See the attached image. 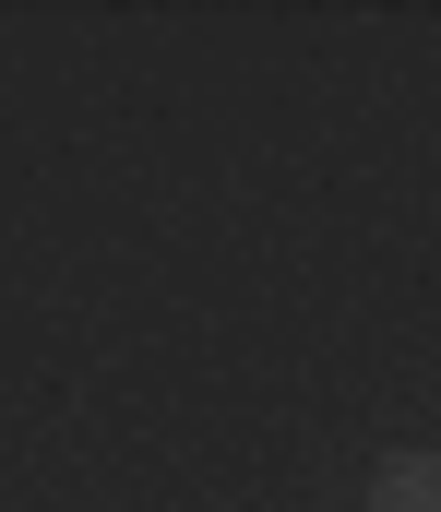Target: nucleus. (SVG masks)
I'll return each instance as SVG.
<instances>
[{
    "label": "nucleus",
    "instance_id": "obj_1",
    "mask_svg": "<svg viewBox=\"0 0 441 512\" xmlns=\"http://www.w3.org/2000/svg\"><path fill=\"white\" fill-rule=\"evenodd\" d=\"M370 512H441V465H430V453H382Z\"/></svg>",
    "mask_w": 441,
    "mask_h": 512
}]
</instances>
